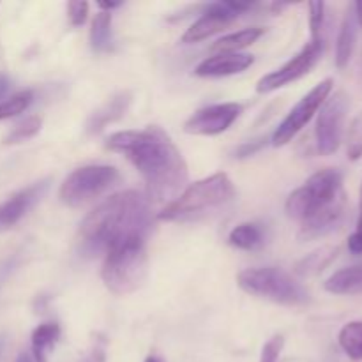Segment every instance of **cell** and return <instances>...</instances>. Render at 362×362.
Listing matches in <instances>:
<instances>
[{
  "instance_id": "obj_1",
  "label": "cell",
  "mask_w": 362,
  "mask_h": 362,
  "mask_svg": "<svg viewBox=\"0 0 362 362\" xmlns=\"http://www.w3.org/2000/svg\"><path fill=\"white\" fill-rule=\"evenodd\" d=\"M106 148L133 163L144 177L151 202L170 205L186 187L189 179L186 159L161 127L113 133L106 138Z\"/></svg>"
},
{
  "instance_id": "obj_2",
  "label": "cell",
  "mask_w": 362,
  "mask_h": 362,
  "mask_svg": "<svg viewBox=\"0 0 362 362\" xmlns=\"http://www.w3.org/2000/svg\"><path fill=\"white\" fill-rule=\"evenodd\" d=\"M152 230L151 200L140 191L112 194L80 225V251L92 258L133 243L147 240Z\"/></svg>"
},
{
  "instance_id": "obj_3",
  "label": "cell",
  "mask_w": 362,
  "mask_h": 362,
  "mask_svg": "<svg viewBox=\"0 0 362 362\" xmlns=\"http://www.w3.org/2000/svg\"><path fill=\"white\" fill-rule=\"evenodd\" d=\"M235 197V187L226 173L202 179L182 191L165 211L158 214L161 221H193L225 207Z\"/></svg>"
},
{
  "instance_id": "obj_4",
  "label": "cell",
  "mask_w": 362,
  "mask_h": 362,
  "mask_svg": "<svg viewBox=\"0 0 362 362\" xmlns=\"http://www.w3.org/2000/svg\"><path fill=\"white\" fill-rule=\"evenodd\" d=\"M147 240H133L122 244L105 255L101 279L115 296H129L141 288L148 276Z\"/></svg>"
},
{
  "instance_id": "obj_5",
  "label": "cell",
  "mask_w": 362,
  "mask_h": 362,
  "mask_svg": "<svg viewBox=\"0 0 362 362\" xmlns=\"http://www.w3.org/2000/svg\"><path fill=\"white\" fill-rule=\"evenodd\" d=\"M237 285L250 296L283 306H304L310 303L306 288L292 274L278 267L244 269L237 276Z\"/></svg>"
},
{
  "instance_id": "obj_6",
  "label": "cell",
  "mask_w": 362,
  "mask_h": 362,
  "mask_svg": "<svg viewBox=\"0 0 362 362\" xmlns=\"http://www.w3.org/2000/svg\"><path fill=\"white\" fill-rule=\"evenodd\" d=\"M343 193V173L338 168L320 170L286 198L285 212L288 218L304 221Z\"/></svg>"
},
{
  "instance_id": "obj_7",
  "label": "cell",
  "mask_w": 362,
  "mask_h": 362,
  "mask_svg": "<svg viewBox=\"0 0 362 362\" xmlns=\"http://www.w3.org/2000/svg\"><path fill=\"white\" fill-rule=\"evenodd\" d=\"M119 170L108 165H88L67 175L59 189V198L67 207H81L115 186Z\"/></svg>"
},
{
  "instance_id": "obj_8",
  "label": "cell",
  "mask_w": 362,
  "mask_h": 362,
  "mask_svg": "<svg viewBox=\"0 0 362 362\" xmlns=\"http://www.w3.org/2000/svg\"><path fill=\"white\" fill-rule=\"evenodd\" d=\"M349 110L350 98L345 90H338L329 95L318 110L315 136H317V148L322 156L334 154L341 147Z\"/></svg>"
},
{
  "instance_id": "obj_9",
  "label": "cell",
  "mask_w": 362,
  "mask_h": 362,
  "mask_svg": "<svg viewBox=\"0 0 362 362\" xmlns=\"http://www.w3.org/2000/svg\"><path fill=\"white\" fill-rule=\"evenodd\" d=\"M332 78H325L320 83L315 85L292 110H290L288 115L285 117L281 124H279L278 129L274 131L271 138V144L274 147H283L288 141H292L304 127L310 124V120L313 119L318 113V110L322 108V105L325 103V99L331 95L332 92Z\"/></svg>"
},
{
  "instance_id": "obj_10",
  "label": "cell",
  "mask_w": 362,
  "mask_h": 362,
  "mask_svg": "<svg viewBox=\"0 0 362 362\" xmlns=\"http://www.w3.org/2000/svg\"><path fill=\"white\" fill-rule=\"evenodd\" d=\"M250 9H253L251 2H230V0H226V2L207 4L202 16L184 32L182 42L193 45V42L205 41L211 35L225 30V27H228L233 20H237L240 14L247 13Z\"/></svg>"
},
{
  "instance_id": "obj_11",
  "label": "cell",
  "mask_w": 362,
  "mask_h": 362,
  "mask_svg": "<svg viewBox=\"0 0 362 362\" xmlns=\"http://www.w3.org/2000/svg\"><path fill=\"white\" fill-rule=\"evenodd\" d=\"M322 53H324V41H310L285 66L260 78V81L257 83V92L258 94H269V92L278 90V88L285 87L292 81L300 80L317 66Z\"/></svg>"
},
{
  "instance_id": "obj_12",
  "label": "cell",
  "mask_w": 362,
  "mask_h": 362,
  "mask_svg": "<svg viewBox=\"0 0 362 362\" xmlns=\"http://www.w3.org/2000/svg\"><path fill=\"white\" fill-rule=\"evenodd\" d=\"M243 110V105H237V103L205 106L194 112L184 122V131L187 134H198V136H216V134L225 133L239 119Z\"/></svg>"
},
{
  "instance_id": "obj_13",
  "label": "cell",
  "mask_w": 362,
  "mask_h": 362,
  "mask_svg": "<svg viewBox=\"0 0 362 362\" xmlns=\"http://www.w3.org/2000/svg\"><path fill=\"white\" fill-rule=\"evenodd\" d=\"M346 216V194L343 193L341 197L336 198L334 202H331L329 205L322 207L320 211H317L315 214H311L310 218L300 221V230H299V240L308 243V240L320 239V237L329 235L334 230L339 228L343 221H345Z\"/></svg>"
},
{
  "instance_id": "obj_14",
  "label": "cell",
  "mask_w": 362,
  "mask_h": 362,
  "mask_svg": "<svg viewBox=\"0 0 362 362\" xmlns=\"http://www.w3.org/2000/svg\"><path fill=\"white\" fill-rule=\"evenodd\" d=\"M49 184H52V180L42 179L21 189L20 193L13 194L7 202H4L0 205V230H7L16 225L35 204L42 200V197L48 193Z\"/></svg>"
},
{
  "instance_id": "obj_15",
  "label": "cell",
  "mask_w": 362,
  "mask_h": 362,
  "mask_svg": "<svg viewBox=\"0 0 362 362\" xmlns=\"http://www.w3.org/2000/svg\"><path fill=\"white\" fill-rule=\"evenodd\" d=\"M255 57L250 53H218L202 60L194 69V74L202 78L232 76L253 66Z\"/></svg>"
},
{
  "instance_id": "obj_16",
  "label": "cell",
  "mask_w": 362,
  "mask_h": 362,
  "mask_svg": "<svg viewBox=\"0 0 362 362\" xmlns=\"http://www.w3.org/2000/svg\"><path fill=\"white\" fill-rule=\"evenodd\" d=\"M131 101H133V94L127 90L119 92V94H115L113 98H110L105 105L99 106L95 112L90 113V117H88L87 120V126H85L87 133L98 134L101 133L106 126L122 119L127 113V110H129Z\"/></svg>"
},
{
  "instance_id": "obj_17",
  "label": "cell",
  "mask_w": 362,
  "mask_h": 362,
  "mask_svg": "<svg viewBox=\"0 0 362 362\" xmlns=\"http://www.w3.org/2000/svg\"><path fill=\"white\" fill-rule=\"evenodd\" d=\"M357 32H359V23H357L356 14H354V6L350 4L346 7L338 39H336V67L338 69H346V66L352 60L357 45Z\"/></svg>"
},
{
  "instance_id": "obj_18",
  "label": "cell",
  "mask_w": 362,
  "mask_h": 362,
  "mask_svg": "<svg viewBox=\"0 0 362 362\" xmlns=\"http://www.w3.org/2000/svg\"><path fill=\"white\" fill-rule=\"evenodd\" d=\"M324 288L334 296H359L362 293V262L336 271L325 281Z\"/></svg>"
},
{
  "instance_id": "obj_19",
  "label": "cell",
  "mask_w": 362,
  "mask_h": 362,
  "mask_svg": "<svg viewBox=\"0 0 362 362\" xmlns=\"http://www.w3.org/2000/svg\"><path fill=\"white\" fill-rule=\"evenodd\" d=\"M230 246L237 247L243 251H257L265 246L267 243V235L262 225L257 223H240L235 228L230 232L228 235Z\"/></svg>"
},
{
  "instance_id": "obj_20",
  "label": "cell",
  "mask_w": 362,
  "mask_h": 362,
  "mask_svg": "<svg viewBox=\"0 0 362 362\" xmlns=\"http://www.w3.org/2000/svg\"><path fill=\"white\" fill-rule=\"evenodd\" d=\"M338 253H339L338 246L318 247V250L311 251L310 255H306L303 260L297 262L296 274L300 276V278H310V276L320 274L322 271H325V269L336 260Z\"/></svg>"
},
{
  "instance_id": "obj_21",
  "label": "cell",
  "mask_w": 362,
  "mask_h": 362,
  "mask_svg": "<svg viewBox=\"0 0 362 362\" xmlns=\"http://www.w3.org/2000/svg\"><path fill=\"white\" fill-rule=\"evenodd\" d=\"M60 338V327L55 322L37 325L32 332V357L35 362H48L49 350Z\"/></svg>"
},
{
  "instance_id": "obj_22",
  "label": "cell",
  "mask_w": 362,
  "mask_h": 362,
  "mask_svg": "<svg viewBox=\"0 0 362 362\" xmlns=\"http://www.w3.org/2000/svg\"><path fill=\"white\" fill-rule=\"evenodd\" d=\"M264 34H265V28H260V27L244 28V30L223 35L221 39H218V41L212 45V49L218 53H239L240 49L247 48V46H251L253 42H257Z\"/></svg>"
},
{
  "instance_id": "obj_23",
  "label": "cell",
  "mask_w": 362,
  "mask_h": 362,
  "mask_svg": "<svg viewBox=\"0 0 362 362\" xmlns=\"http://www.w3.org/2000/svg\"><path fill=\"white\" fill-rule=\"evenodd\" d=\"M113 37H112V13H101L95 14L90 25V46L95 53H105L112 48Z\"/></svg>"
},
{
  "instance_id": "obj_24",
  "label": "cell",
  "mask_w": 362,
  "mask_h": 362,
  "mask_svg": "<svg viewBox=\"0 0 362 362\" xmlns=\"http://www.w3.org/2000/svg\"><path fill=\"white\" fill-rule=\"evenodd\" d=\"M338 343L346 357L352 361H362V320H354L343 325Z\"/></svg>"
},
{
  "instance_id": "obj_25",
  "label": "cell",
  "mask_w": 362,
  "mask_h": 362,
  "mask_svg": "<svg viewBox=\"0 0 362 362\" xmlns=\"http://www.w3.org/2000/svg\"><path fill=\"white\" fill-rule=\"evenodd\" d=\"M41 127H42L41 117H35V115L27 117V119L20 120V122L9 131V134L4 138V144L14 145V144H21V141L30 140V138H34L35 134L41 131Z\"/></svg>"
},
{
  "instance_id": "obj_26",
  "label": "cell",
  "mask_w": 362,
  "mask_h": 362,
  "mask_svg": "<svg viewBox=\"0 0 362 362\" xmlns=\"http://www.w3.org/2000/svg\"><path fill=\"white\" fill-rule=\"evenodd\" d=\"M32 99H34V94L30 90L18 92V94L7 98L6 101L0 103V120L11 119V117L23 113L30 106Z\"/></svg>"
},
{
  "instance_id": "obj_27",
  "label": "cell",
  "mask_w": 362,
  "mask_h": 362,
  "mask_svg": "<svg viewBox=\"0 0 362 362\" xmlns=\"http://www.w3.org/2000/svg\"><path fill=\"white\" fill-rule=\"evenodd\" d=\"M346 156L350 161H359L362 158V112L352 120L346 133Z\"/></svg>"
},
{
  "instance_id": "obj_28",
  "label": "cell",
  "mask_w": 362,
  "mask_h": 362,
  "mask_svg": "<svg viewBox=\"0 0 362 362\" xmlns=\"http://www.w3.org/2000/svg\"><path fill=\"white\" fill-rule=\"evenodd\" d=\"M324 21H325V4L324 2H310L311 41H324V37H322Z\"/></svg>"
},
{
  "instance_id": "obj_29",
  "label": "cell",
  "mask_w": 362,
  "mask_h": 362,
  "mask_svg": "<svg viewBox=\"0 0 362 362\" xmlns=\"http://www.w3.org/2000/svg\"><path fill=\"white\" fill-rule=\"evenodd\" d=\"M67 16L73 27H80L87 21L88 16V2L85 0H74V2L67 4Z\"/></svg>"
},
{
  "instance_id": "obj_30",
  "label": "cell",
  "mask_w": 362,
  "mask_h": 362,
  "mask_svg": "<svg viewBox=\"0 0 362 362\" xmlns=\"http://www.w3.org/2000/svg\"><path fill=\"white\" fill-rule=\"evenodd\" d=\"M283 345H285V339H283L281 334L272 336V338L264 345L260 362H278L279 354H281L283 350Z\"/></svg>"
},
{
  "instance_id": "obj_31",
  "label": "cell",
  "mask_w": 362,
  "mask_h": 362,
  "mask_svg": "<svg viewBox=\"0 0 362 362\" xmlns=\"http://www.w3.org/2000/svg\"><path fill=\"white\" fill-rule=\"evenodd\" d=\"M349 250L354 255H362V182L359 193V219H357V228L349 237Z\"/></svg>"
},
{
  "instance_id": "obj_32",
  "label": "cell",
  "mask_w": 362,
  "mask_h": 362,
  "mask_svg": "<svg viewBox=\"0 0 362 362\" xmlns=\"http://www.w3.org/2000/svg\"><path fill=\"white\" fill-rule=\"evenodd\" d=\"M265 144H267V138H258V140L246 141V144H243L237 148L235 156L237 158H250V156H255L258 151H262L265 147Z\"/></svg>"
},
{
  "instance_id": "obj_33",
  "label": "cell",
  "mask_w": 362,
  "mask_h": 362,
  "mask_svg": "<svg viewBox=\"0 0 362 362\" xmlns=\"http://www.w3.org/2000/svg\"><path fill=\"white\" fill-rule=\"evenodd\" d=\"M80 362H106L105 343H95V345L88 350L87 356H85Z\"/></svg>"
},
{
  "instance_id": "obj_34",
  "label": "cell",
  "mask_w": 362,
  "mask_h": 362,
  "mask_svg": "<svg viewBox=\"0 0 362 362\" xmlns=\"http://www.w3.org/2000/svg\"><path fill=\"white\" fill-rule=\"evenodd\" d=\"M11 88H13V81H11V78L7 76L6 73H0V103L6 101Z\"/></svg>"
},
{
  "instance_id": "obj_35",
  "label": "cell",
  "mask_w": 362,
  "mask_h": 362,
  "mask_svg": "<svg viewBox=\"0 0 362 362\" xmlns=\"http://www.w3.org/2000/svg\"><path fill=\"white\" fill-rule=\"evenodd\" d=\"M122 6V2H99V7H101L105 13H112V9H117V7Z\"/></svg>"
},
{
  "instance_id": "obj_36",
  "label": "cell",
  "mask_w": 362,
  "mask_h": 362,
  "mask_svg": "<svg viewBox=\"0 0 362 362\" xmlns=\"http://www.w3.org/2000/svg\"><path fill=\"white\" fill-rule=\"evenodd\" d=\"M354 14H356V20L359 23V27H362V0L361 2H354Z\"/></svg>"
},
{
  "instance_id": "obj_37",
  "label": "cell",
  "mask_w": 362,
  "mask_h": 362,
  "mask_svg": "<svg viewBox=\"0 0 362 362\" xmlns=\"http://www.w3.org/2000/svg\"><path fill=\"white\" fill-rule=\"evenodd\" d=\"M14 362H34V359H32V357L28 356L27 352H21L20 356L16 357V361H14Z\"/></svg>"
},
{
  "instance_id": "obj_38",
  "label": "cell",
  "mask_w": 362,
  "mask_h": 362,
  "mask_svg": "<svg viewBox=\"0 0 362 362\" xmlns=\"http://www.w3.org/2000/svg\"><path fill=\"white\" fill-rule=\"evenodd\" d=\"M145 362H163V361L159 359V357H156V356H148L147 359H145Z\"/></svg>"
}]
</instances>
